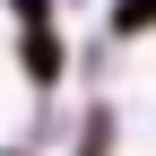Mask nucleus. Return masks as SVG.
I'll use <instances>...</instances> for the list:
<instances>
[{
    "instance_id": "1",
    "label": "nucleus",
    "mask_w": 156,
    "mask_h": 156,
    "mask_svg": "<svg viewBox=\"0 0 156 156\" xmlns=\"http://www.w3.org/2000/svg\"><path fill=\"white\" fill-rule=\"evenodd\" d=\"M113 26H122V35H139V26H156V0H122V9H113Z\"/></svg>"
}]
</instances>
